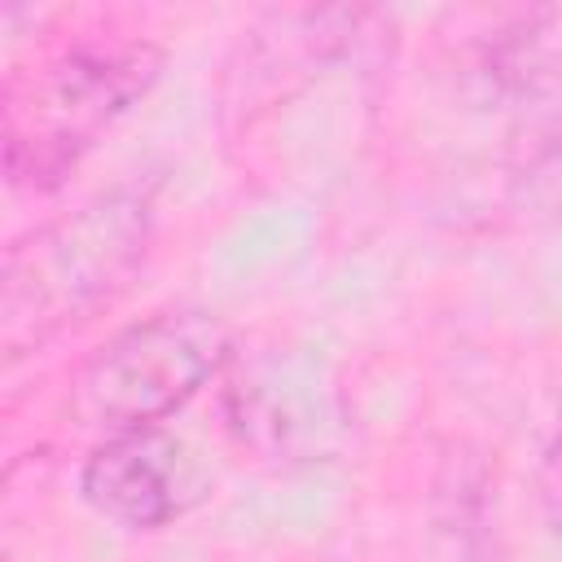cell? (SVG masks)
I'll return each mask as SVG.
<instances>
[{
  "mask_svg": "<svg viewBox=\"0 0 562 562\" xmlns=\"http://www.w3.org/2000/svg\"><path fill=\"white\" fill-rule=\"evenodd\" d=\"M154 206L140 189H110L18 237L0 277V338L18 356L110 303L145 263Z\"/></svg>",
  "mask_w": 562,
  "mask_h": 562,
  "instance_id": "obj_1",
  "label": "cell"
},
{
  "mask_svg": "<svg viewBox=\"0 0 562 562\" xmlns=\"http://www.w3.org/2000/svg\"><path fill=\"white\" fill-rule=\"evenodd\" d=\"M211 487L202 457L167 426L105 435L79 470V496L105 522L154 531L184 518Z\"/></svg>",
  "mask_w": 562,
  "mask_h": 562,
  "instance_id": "obj_4",
  "label": "cell"
},
{
  "mask_svg": "<svg viewBox=\"0 0 562 562\" xmlns=\"http://www.w3.org/2000/svg\"><path fill=\"white\" fill-rule=\"evenodd\" d=\"M162 75L140 35L75 40L18 75L4 97V171L22 189H57Z\"/></svg>",
  "mask_w": 562,
  "mask_h": 562,
  "instance_id": "obj_2",
  "label": "cell"
},
{
  "mask_svg": "<svg viewBox=\"0 0 562 562\" xmlns=\"http://www.w3.org/2000/svg\"><path fill=\"white\" fill-rule=\"evenodd\" d=\"M233 356V334L202 307L154 312L105 338L75 378L70 413L79 426L119 435L162 426Z\"/></svg>",
  "mask_w": 562,
  "mask_h": 562,
  "instance_id": "obj_3",
  "label": "cell"
},
{
  "mask_svg": "<svg viewBox=\"0 0 562 562\" xmlns=\"http://www.w3.org/2000/svg\"><path fill=\"white\" fill-rule=\"evenodd\" d=\"M540 501H544L549 518L562 527V417H558V430L540 457Z\"/></svg>",
  "mask_w": 562,
  "mask_h": 562,
  "instance_id": "obj_5",
  "label": "cell"
}]
</instances>
